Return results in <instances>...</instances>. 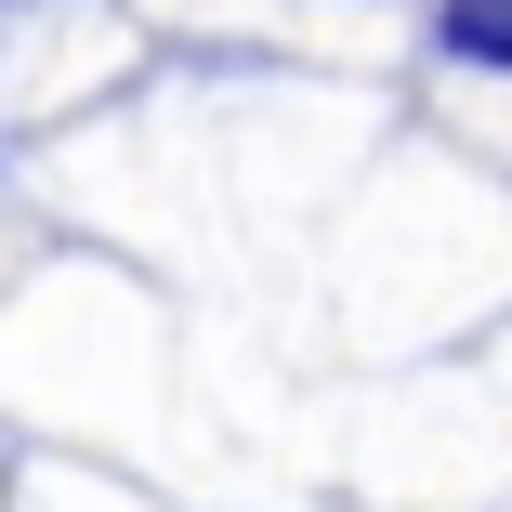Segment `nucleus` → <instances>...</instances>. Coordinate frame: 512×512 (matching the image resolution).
I'll return each mask as SVG.
<instances>
[{"label": "nucleus", "mask_w": 512, "mask_h": 512, "mask_svg": "<svg viewBox=\"0 0 512 512\" xmlns=\"http://www.w3.org/2000/svg\"><path fill=\"white\" fill-rule=\"evenodd\" d=\"M434 27H447V66H473V79L512 66V0H447Z\"/></svg>", "instance_id": "nucleus-1"}]
</instances>
